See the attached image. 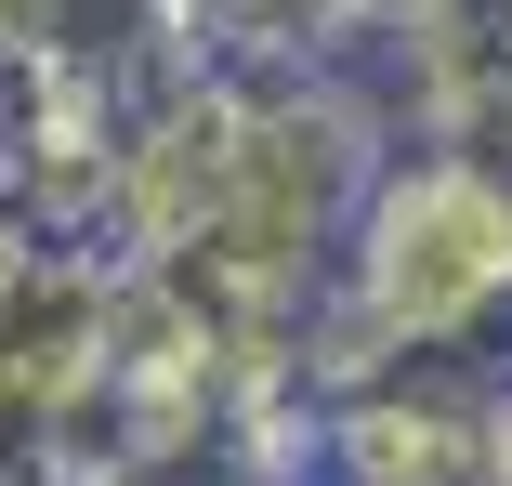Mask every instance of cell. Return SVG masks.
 Returning <instances> with one entry per match:
<instances>
[{"label": "cell", "mask_w": 512, "mask_h": 486, "mask_svg": "<svg viewBox=\"0 0 512 486\" xmlns=\"http://www.w3.org/2000/svg\"><path fill=\"white\" fill-rule=\"evenodd\" d=\"M499 342H512V158L381 145L368 198L342 224V263H329V303L302 329L316 395L381 355L499 368Z\"/></svg>", "instance_id": "obj_1"}, {"label": "cell", "mask_w": 512, "mask_h": 486, "mask_svg": "<svg viewBox=\"0 0 512 486\" xmlns=\"http://www.w3.org/2000/svg\"><path fill=\"white\" fill-rule=\"evenodd\" d=\"M368 92H381L394 145L512 158V0H407V14H381Z\"/></svg>", "instance_id": "obj_2"}, {"label": "cell", "mask_w": 512, "mask_h": 486, "mask_svg": "<svg viewBox=\"0 0 512 486\" xmlns=\"http://www.w3.org/2000/svg\"><path fill=\"white\" fill-rule=\"evenodd\" d=\"M329 486H486V368L381 355L329 381Z\"/></svg>", "instance_id": "obj_3"}, {"label": "cell", "mask_w": 512, "mask_h": 486, "mask_svg": "<svg viewBox=\"0 0 512 486\" xmlns=\"http://www.w3.org/2000/svg\"><path fill=\"white\" fill-rule=\"evenodd\" d=\"M0 66H27V79L79 92V106H106V119L132 132L197 53L171 40L158 0H0Z\"/></svg>", "instance_id": "obj_4"}, {"label": "cell", "mask_w": 512, "mask_h": 486, "mask_svg": "<svg viewBox=\"0 0 512 486\" xmlns=\"http://www.w3.org/2000/svg\"><path fill=\"white\" fill-rule=\"evenodd\" d=\"M158 14L197 66H250V79H329L381 53V0H158Z\"/></svg>", "instance_id": "obj_5"}, {"label": "cell", "mask_w": 512, "mask_h": 486, "mask_svg": "<svg viewBox=\"0 0 512 486\" xmlns=\"http://www.w3.org/2000/svg\"><path fill=\"white\" fill-rule=\"evenodd\" d=\"M486 486H512V355L486 368Z\"/></svg>", "instance_id": "obj_6"}]
</instances>
